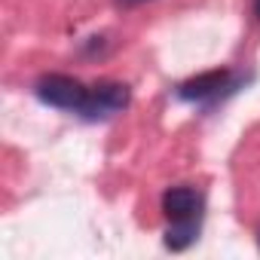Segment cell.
Returning a JSON list of instances; mask_svg holds the SVG:
<instances>
[{
	"mask_svg": "<svg viewBox=\"0 0 260 260\" xmlns=\"http://www.w3.org/2000/svg\"><path fill=\"white\" fill-rule=\"evenodd\" d=\"M202 193L193 187H172L162 196V211L169 217V230H166V248L172 251H184L196 242L199 236V223H202Z\"/></svg>",
	"mask_w": 260,
	"mask_h": 260,
	"instance_id": "obj_1",
	"label": "cell"
},
{
	"mask_svg": "<svg viewBox=\"0 0 260 260\" xmlns=\"http://www.w3.org/2000/svg\"><path fill=\"white\" fill-rule=\"evenodd\" d=\"M34 92H37V98L43 104L61 107V110H74V113H83V107L89 101V89L80 80L68 77V74H46V77H40Z\"/></svg>",
	"mask_w": 260,
	"mask_h": 260,
	"instance_id": "obj_2",
	"label": "cell"
},
{
	"mask_svg": "<svg viewBox=\"0 0 260 260\" xmlns=\"http://www.w3.org/2000/svg\"><path fill=\"white\" fill-rule=\"evenodd\" d=\"M236 89H239L236 74L220 68V71H208V74H199V77L181 83L178 86V98L196 101V104H208V101H217V98H223L226 92H236Z\"/></svg>",
	"mask_w": 260,
	"mask_h": 260,
	"instance_id": "obj_3",
	"label": "cell"
},
{
	"mask_svg": "<svg viewBox=\"0 0 260 260\" xmlns=\"http://www.w3.org/2000/svg\"><path fill=\"white\" fill-rule=\"evenodd\" d=\"M128 104V86L122 83H98L89 89V101L83 107L86 119H110Z\"/></svg>",
	"mask_w": 260,
	"mask_h": 260,
	"instance_id": "obj_4",
	"label": "cell"
},
{
	"mask_svg": "<svg viewBox=\"0 0 260 260\" xmlns=\"http://www.w3.org/2000/svg\"><path fill=\"white\" fill-rule=\"evenodd\" d=\"M254 13H257V19H260V0H254Z\"/></svg>",
	"mask_w": 260,
	"mask_h": 260,
	"instance_id": "obj_5",
	"label": "cell"
},
{
	"mask_svg": "<svg viewBox=\"0 0 260 260\" xmlns=\"http://www.w3.org/2000/svg\"><path fill=\"white\" fill-rule=\"evenodd\" d=\"M125 4H144V0H125Z\"/></svg>",
	"mask_w": 260,
	"mask_h": 260,
	"instance_id": "obj_6",
	"label": "cell"
}]
</instances>
